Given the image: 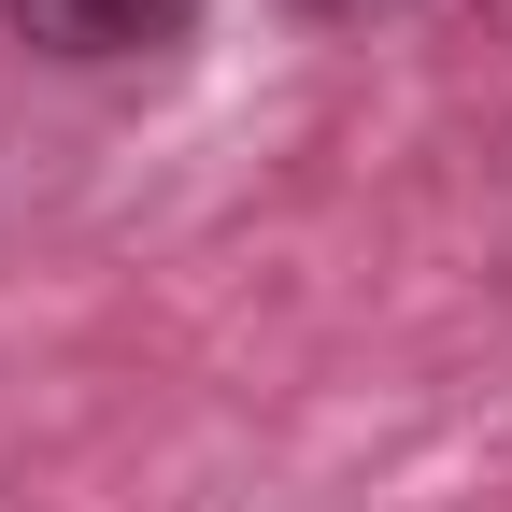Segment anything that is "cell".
I'll return each instance as SVG.
<instances>
[{"instance_id": "cell-1", "label": "cell", "mask_w": 512, "mask_h": 512, "mask_svg": "<svg viewBox=\"0 0 512 512\" xmlns=\"http://www.w3.org/2000/svg\"><path fill=\"white\" fill-rule=\"evenodd\" d=\"M15 29L43 57H157L200 29V0H15Z\"/></svg>"}]
</instances>
